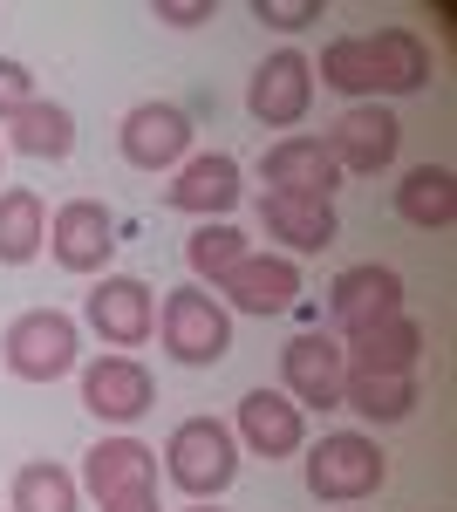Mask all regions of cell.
<instances>
[{"label": "cell", "mask_w": 457, "mask_h": 512, "mask_svg": "<svg viewBox=\"0 0 457 512\" xmlns=\"http://www.w3.org/2000/svg\"><path fill=\"white\" fill-rule=\"evenodd\" d=\"M82 485H89L96 506L116 499V492H144V485H157V451L144 437H103V444L82 458Z\"/></svg>", "instance_id": "d6986e66"}, {"label": "cell", "mask_w": 457, "mask_h": 512, "mask_svg": "<svg viewBox=\"0 0 457 512\" xmlns=\"http://www.w3.org/2000/svg\"><path fill=\"white\" fill-rule=\"evenodd\" d=\"M76 499H82L76 472H62L55 458H35V465L14 472V499L7 506L14 512H76Z\"/></svg>", "instance_id": "d4e9b609"}, {"label": "cell", "mask_w": 457, "mask_h": 512, "mask_svg": "<svg viewBox=\"0 0 457 512\" xmlns=\"http://www.w3.org/2000/svg\"><path fill=\"white\" fill-rule=\"evenodd\" d=\"M7 144L14 151H28V158H69L76 151V117L62 110V103H28L21 117L7 123Z\"/></svg>", "instance_id": "cb8c5ba5"}, {"label": "cell", "mask_w": 457, "mask_h": 512, "mask_svg": "<svg viewBox=\"0 0 457 512\" xmlns=\"http://www.w3.org/2000/svg\"><path fill=\"white\" fill-rule=\"evenodd\" d=\"M116 137H123V158L137 164V171H171L191 151V117L178 103H137Z\"/></svg>", "instance_id": "9a60e30c"}, {"label": "cell", "mask_w": 457, "mask_h": 512, "mask_svg": "<svg viewBox=\"0 0 457 512\" xmlns=\"http://www.w3.org/2000/svg\"><path fill=\"white\" fill-rule=\"evenodd\" d=\"M280 383L301 410H342V383H348V355L335 335H294L280 349Z\"/></svg>", "instance_id": "5b68a950"}, {"label": "cell", "mask_w": 457, "mask_h": 512, "mask_svg": "<svg viewBox=\"0 0 457 512\" xmlns=\"http://www.w3.org/2000/svg\"><path fill=\"white\" fill-rule=\"evenodd\" d=\"M191 512H219V506H212V499H198V506H191Z\"/></svg>", "instance_id": "1f68e13d"}, {"label": "cell", "mask_w": 457, "mask_h": 512, "mask_svg": "<svg viewBox=\"0 0 457 512\" xmlns=\"http://www.w3.org/2000/svg\"><path fill=\"white\" fill-rule=\"evenodd\" d=\"M151 14L171 21V28H198V21H212V0H157Z\"/></svg>", "instance_id": "f546056e"}, {"label": "cell", "mask_w": 457, "mask_h": 512, "mask_svg": "<svg viewBox=\"0 0 457 512\" xmlns=\"http://www.w3.org/2000/svg\"><path fill=\"white\" fill-rule=\"evenodd\" d=\"M253 21H267V28H307V21H321V0H253Z\"/></svg>", "instance_id": "f1b7e54d"}, {"label": "cell", "mask_w": 457, "mask_h": 512, "mask_svg": "<svg viewBox=\"0 0 457 512\" xmlns=\"http://www.w3.org/2000/svg\"><path fill=\"white\" fill-rule=\"evenodd\" d=\"M164 472L191 499H219L232 478H239V437H232V424H219V417H185L178 431L164 437Z\"/></svg>", "instance_id": "7a4b0ae2"}, {"label": "cell", "mask_w": 457, "mask_h": 512, "mask_svg": "<svg viewBox=\"0 0 457 512\" xmlns=\"http://www.w3.org/2000/svg\"><path fill=\"white\" fill-rule=\"evenodd\" d=\"M260 226L287 246V260H294V253H321V246H335V233H342L335 198H294V192L260 198Z\"/></svg>", "instance_id": "ac0fdd59"}, {"label": "cell", "mask_w": 457, "mask_h": 512, "mask_svg": "<svg viewBox=\"0 0 457 512\" xmlns=\"http://www.w3.org/2000/svg\"><path fill=\"white\" fill-rule=\"evenodd\" d=\"M41 246H48V212L28 185H7L0 192V267H28Z\"/></svg>", "instance_id": "7402d4cb"}, {"label": "cell", "mask_w": 457, "mask_h": 512, "mask_svg": "<svg viewBox=\"0 0 457 512\" xmlns=\"http://www.w3.org/2000/svg\"><path fill=\"white\" fill-rule=\"evenodd\" d=\"M82 403L103 417V424H137L144 410L157 403V383L137 355H96L82 369Z\"/></svg>", "instance_id": "4fadbf2b"}, {"label": "cell", "mask_w": 457, "mask_h": 512, "mask_svg": "<svg viewBox=\"0 0 457 512\" xmlns=\"http://www.w3.org/2000/svg\"><path fill=\"white\" fill-rule=\"evenodd\" d=\"M396 212L423 226V233H437V226H451L457 219V178L451 164H417V171H403V185H396Z\"/></svg>", "instance_id": "44dd1931"}, {"label": "cell", "mask_w": 457, "mask_h": 512, "mask_svg": "<svg viewBox=\"0 0 457 512\" xmlns=\"http://www.w3.org/2000/svg\"><path fill=\"white\" fill-rule=\"evenodd\" d=\"M342 355H348V369H362V376H417L423 321L403 308V315L376 321V328H362V335H342Z\"/></svg>", "instance_id": "2e32d148"}, {"label": "cell", "mask_w": 457, "mask_h": 512, "mask_svg": "<svg viewBox=\"0 0 457 512\" xmlns=\"http://www.w3.org/2000/svg\"><path fill=\"white\" fill-rule=\"evenodd\" d=\"M321 144H328V158L342 164V178L348 171H355V178H376V171H389L396 151H403V123L389 117L382 103H355V110H342V123H335Z\"/></svg>", "instance_id": "8992f818"}, {"label": "cell", "mask_w": 457, "mask_h": 512, "mask_svg": "<svg viewBox=\"0 0 457 512\" xmlns=\"http://www.w3.org/2000/svg\"><path fill=\"white\" fill-rule=\"evenodd\" d=\"M369 41V76H376L382 96H417L430 89V48H423L417 28H376Z\"/></svg>", "instance_id": "ffe728a7"}, {"label": "cell", "mask_w": 457, "mask_h": 512, "mask_svg": "<svg viewBox=\"0 0 457 512\" xmlns=\"http://www.w3.org/2000/svg\"><path fill=\"white\" fill-rule=\"evenodd\" d=\"M157 335H164V349L178 355L185 369H212V362H226V349H232V315H226L219 294H205V287L191 280V287H171V294H164Z\"/></svg>", "instance_id": "3957f363"}, {"label": "cell", "mask_w": 457, "mask_h": 512, "mask_svg": "<svg viewBox=\"0 0 457 512\" xmlns=\"http://www.w3.org/2000/svg\"><path fill=\"white\" fill-rule=\"evenodd\" d=\"M342 403L362 410L369 424H403V417L423 403V390H417V376H362V369H348Z\"/></svg>", "instance_id": "603a6c76"}, {"label": "cell", "mask_w": 457, "mask_h": 512, "mask_svg": "<svg viewBox=\"0 0 457 512\" xmlns=\"http://www.w3.org/2000/svg\"><path fill=\"white\" fill-rule=\"evenodd\" d=\"M103 512H164V506H157V485H144V492H116V499H103Z\"/></svg>", "instance_id": "4dcf8cb0"}, {"label": "cell", "mask_w": 457, "mask_h": 512, "mask_svg": "<svg viewBox=\"0 0 457 512\" xmlns=\"http://www.w3.org/2000/svg\"><path fill=\"white\" fill-rule=\"evenodd\" d=\"M164 205L171 212H191V219H219L239 205V164L226 151H205V158H185L178 178L164 185Z\"/></svg>", "instance_id": "e0dca14e"}, {"label": "cell", "mask_w": 457, "mask_h": 512, "mask_svg": "<svg viewBox=\"0 0 457 512\" xmlns=\"http://www.w3.org/2000/svg\"><path fill=\"white\" fill-rule=\"evenodd\" d=\"M314 76L328 82L335 96H376V76H369V41L362 35H335L321 48V69Z\"/></svg>", "instance_id": "4316f807"}, {"label": "cell", "mask_w": 457, "mask_h": 512, "mask_svg": "<svg viewBox=\"0 0 457 512\" xmlns=\"http://www.w3.org/2000/svg\"><path fill=\"white\" fill-rule=\"evenodd\" d=\"M314 103V62L301 48H280L253 69V89H246V110L267 123V130H294Z\"/></svg>", "instance_id": "30bf717a"}, {"label": "cell", "mask_w": 457, "mask_h": 512, "mask_svg": "<svg viewBox=\"0 0 457 512\" xmlns=\"http://www.w3.org/2000/svg\"><path fill=\"white\" fill-rule=\"evenodd\" d=\"M219 294H226V315H287L294 301H301V267L287 260V253H246L226 280H219Z\"/></svg>", "instance_id": "9c48e42d"}, {"label": "cell", "mask_w": 457, "mask_h": 512, "mask_svg": "<svg viewBox=\"0 0 457 512\" xmlns=\"http://www.w3.org/2000/svg\"><path fill=\"white\" fill-rule=\"evenodd\" d=\"M246 253H253V246H246V233H239V226H226V219H205V226L185 239V267L198 274V287H205V280L219 287V280H226Z\"/></svg>", "instance_id": "484cf974"}, {"label": "cell", "mask_w": 457, "mask_h": 512, "mask_svg": "<svg viewBox=\"0 0 457 512\" xmlns=\"http://www.w3.org/2000/svg\"><path fill=\"white\" fill-rule=\"evenodd\" d=\"M48 253L55 267L69 274H103L116 253V219L103 212V198H69L55 219H48Z\"/></svg>", "instance_id": "ba28073f"}, {"label": "cell", "mask_w": 457, "mask_h": 512, "mask_svg": "<svg viewBox=\"0 0 457 512\" xmlns=\"http://www.w3.org/2000/svg\"><path fill=\"white\" fill-rule=\"evenodd\" d=\"M389 315H403V274H396V267L362 260V267L335 274V287H328V321H335L342 335H362V328H376V321H389Z\"/></svg>", "instance_id": "8fae6325"}, {"label": "cell", "mask_w": 457, "mask_h": 512, "mask_svg": "<svg viewBox=\"0 0 457 512\" xmlns=\"http://www.w3.org/2000/svg\"><path fill=\"white\" fill-rule=\"evenodd\" d=\"M382 478H389V458H382L376 437L362 431H335L307 451V492L328 499V506H355V499H376Z\"/></svg>", "instance_id": "277c9868"}, {"label": "cell", "mask_w": 457, "mask_h": 512, "mask_svg": "<svg viewBox=\"0 0 457 512\" xmlns=\"http://www.w3.org/2000/svg\"><path fill=\"white\" fill-rule=\"evenodd\" d=\"M260 178H267V192H294V198H335L342 192V164L328 158L321 137H301V130L280 137V144H267Z\"/></svg>", "instance_id": "5bb4252c"}, {"label": "cell", "mask_w": 457, "mask_h": 512, "mask_svg": "<svg viewBox=\"0 0 457 512\" xmlns=\"http://www.w3.org/2000/svg\"><path fill=\"white\" fill-rule=\"evenodd\" d=\"M76 355H82V328L62 308H28V315L7 321V335H0V362L21 383H62L76 369Z\"/></svg>", "instance_id": "6da1fadb"}, {"label": "cell", "mask_w": 457, "mask_h": 512, "mask_svg": "<svg viewBox=\"0 0 457 512\" xmlns=\"http://www.w3.org/2000/svg\"><path fill=\"white\" fill-rule=\"evenodd\" d=\"M28 103H35V76H28L14 55H0V123H14Z\"/></svg>", "instance_id": "83f0119b"}, {"label": "cell", "mask_w": 457, "mask_h": 512, "mask_svg": "<svg viewBox=\"0 0 457 512\" xmlns=\"http://www.w3.org/2000/svg\"><path fill=\"white\" fill-rule=\"evenodd\" d=\"M82 315H89V328H96L110 349H144L157 335V294L137 274H103Z\"/></svg>", "instance_id": "52a82bcc"}, {"label": "cell", "mask_w": 457, "mask_h": 512, "mask_svg": "<svg viewBox=\"0 0 457 512\" xmlns=\"http://www.w3.org/2000/svg\"><path fill=\"white\" fill-rule=\"evenodd\" d=\"M232 437L253 451V458H294L307 444V417H301V403L294 396H280V390H246L239 396V417H232Z\"/></svg>", "instance_id": "7c38bea8"}]
</instances>
